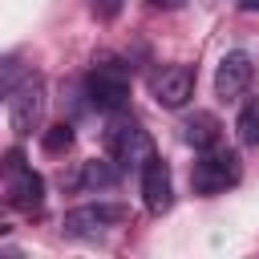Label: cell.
<instances>
[{
    "label": "cell",
    "instance_id": "6da1fadb",
    "mask_svg": "<svg viewBox=\"0 0 259 259\" xmlns=\"http://www.w3.org/2000/svg\"><path fill=\"white\" fill-rule=\"evenodd\" d=\"M85 97L93 109L101 113H117L130 101V69L117 57H101L93 61V69L85 73Z\"/></svg>",
    "mask_w": 259,
    "mask_h": 259
},
{
    "label": "cell",
    "instance_id": "7a4b0ae2",
    "mask_svg": "<svg viewBox=\"0 0 259 259\" xmlns=\"http://www.w3.org/2000/svg\"><path fill=\"white\" fill-rule=\"evenodd\" d=\"M239 178H243V162H239L235 150H223V146L198 150V162H194V170H190L194 194H202V198L227 194L231 186H239Z\"/></svg>",
    "mask_w": 259,
    "mask_h": 259
},
{
    "label": "cell",
    "instance_id": "3957f363",
    "mask_svg": "<svg viewBox=\"0 0 259 259\" xmlns=\"http://www.w3.org/2000/svg\"><path fill=\"white\" fill-rule=\"evenodd\" d=\"M4 194H8V206L20 214H40L45 206V178L32 166H24L20 150L4 154Z\"/></svg>",
    "mask_w": 259,
    "mask_h": 259
},
{
    "label": "cell",
    "instance_id": "277c9868",
    "mask_svg": "<svg viewBox=\"0 0 259 259\" xmlns=\"http://www.w3.org/2000/svg\"><path fill=\"white\" fill-rule=\"evenodd\" d=\"M45 77L40 73H24V81L8 93V125H12V134L16 138H28L36 125H40V117H45Z\"/></svg>",
    "mask_w": 259,
    "mask_h": 259
},
{
    "label": "cell",
    "instance_id": "5b68a950",
    "mask_svg": "<svg viewBox=\"0 0 259 259\" xmlns=\"http://www.w3.org/2000/svg\"><path fill=\"white\" fill-rule=\"evenodd\" d=\"M125 206H117V202H89V206H73L69 214H65V235H73V239H97V235H105L109 227H117V223H125Z\"/></svg>",
    "mask_w": 259,
    "mask_h": 259
},
{
    "label": "cell",
    "instance_id": "8992f818",
    "mask_svg": "<svg viewBox=\"0 0 259 259\" xmlns=\"http://www.w3.org/2000/svg\"><path fill=\"white\" fill-rule=\"evenodd\" d=\"M105 150H109V158L117 162V166H130V162H146L154 150H150V142H146V134H142V125L134 121V117H113L109 121V130H105Z\"/></svg>",
    "mask_w": 259,
    "mask_h": 259
},
{
    "label": "cell",
    "instance_id": "52a82bcc",
    "mask_svg": "<svg viewBox=\"0 0 259 259\" xmlns=\"http://www.w3.org/2000/svg\"><path fill=\"white\" fill-rule=\"evenodd\" d=\"M154 101L162 109H182L194 97V69L190 65H166L162 73H154Z\"/></svg>",
    "mask_w": 259,
    "mask_h": 259
},
{
    "label": "cell",
    "instance_id": "ba28073f",
    "mask_svg": "<svg viewBox=\"0 0 259 259\" xmlns=\"http://www.w3.org/2000/svg\"><path fill=\"white\" fill-rule=\"evenodd\" d=\"M142 202L150 214H166L174 206V186H170V170L158 154H150L142 162Z\"/></svg>",
    "mask_w": 259,
    "mask_h": 259
},
{
    "label": "cell",
    "instance_id": "9c48e42d",
    "mask_svg": "<svg viewBox=\"0 0 259 259\" xmlns=\"http://www.w3.org/2000/svg\"><path fill=\"white\" fill-rule=\"evenodd\" d=\"M251 77H255V65H251V57H247L243 49H235V53H227V57L219 61V69H214V93H219L223 101H231V97L247 93Z\"/></svg>",
    "mask_w": 259,
    "mask_h": 259
},
{
    "label": "cell",
    "instance_id": "30bf717a",
    "mask_svg": "<svg viewBox=\"0 0 259 259\" xmlns=\"http://www.w3.org/2000/svg\"><path fill=\"white\" fill-rule=\"evenodd\" d=\"M182 138H186L194 150L219 146V117H214V113H194V117L182 125Z\"/></svg>",
    "mask_w": 259,
    "mask_h": 259
},
{
    "label": "cell",
    "instance_id": "8fae6325",
    "mask_svg": "<svg viewBox=\"0 0 259 259\" xmlns=\"http://www.w3.org/2000/svg\"><path fill=\"white\" fill-rule=\"evenodd\" d=\"M73 186H89V190H101V186H113L117 182V162H81V174L69 178Z\"/></svg>",
    "mask_w": 259,
    "mask_h": 259
},
{
    "label": "cell",
    "instance_id": "7c38bea8",
    "mask_svg": "<svg viewBox=\"0 0 259 259\" xmlns=\"http://www.w3.org/2000/svg\"><path fill=\"white\" fill-rule=\"evenodd\" d=\"M235 130H239V142H243V146H259V97H251V101L239 109Z\"/></svg>",
    "mask_w": 259,
    "mask_h": 259
},
{
    "label": "cell",
    "instance_id": "4fadbf2b",
    "mask_svg": "<svg viewBox=\"0 0 259 259\" xmlns=\"http://www.w3.org/2000/svg\"><path fill=\"white\" fill-rule=\"evenodd\" d=\"M40 146H45L49 154H65V150L73 146V125H69V121L49 125V130H45V138H40Z\"/></svg>",
    "mask_w": 259,
    "mask_h": 259
},
{
    "label": "cell",
    "instance_id": "5bb4252c",
    "mask_svg": "<svg viewBox=\"0 0 259 259\" xmlns=\"http://www.w3.org/2000/svg\"><path fill=\"white\" fill-rule=\"evenodd\" d=\"M89 12H93L97 20H113V16L121 12V0H89Z\"/></svg>",
    "mask_w": 259,
    "mask_h": 259
},
{
    "label": "cell",
    "instance_id": "9a60e30c",
    "mask_svg": "<svg viewBox=\"0 0 259 259\" xmlns=\"http://www.w3.org/2000/svg\"><path fill=\"white\" fill-rule=\"evenodd\" d=\"M150 4H154V8H178L182 0H150Z\"/></svg>",
    "mask_w": 259,
    "mask_h": 259
},
{
    "label": "cell",
    "instance_id": "2e32d148",
    "mask_svg": "<svg viewBox=\"0 0 259 259\" xmlns=\"http://www.w3.org/2000/svg\"><path fill=\"white\" fill-rule=\"evenodd\" d=\"M243 8H247V12H255V8H259V0H243Z\"/></svg>",
    "mask_w": 259,
    "mask_h": 259
}]
</instances>
